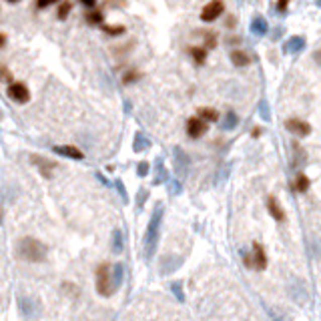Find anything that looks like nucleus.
<instances>
[{"mask_svg":"<svg viewBox=\"0 0 321 321\" xmlns=\"http://www.w3.org/2000/svg\"><path fill=\"white\" fill-rule=\"evenodd\" d=\"M70 2H64V4H60V8H58V18L60 20H64L66 16H68V12H70Z\"/></svg>","mask_w":321,"mask_h":321,"instance_id":"35","label":"nucleus"},{"mask_svg":"<svg viewBox=\"0 0 321 321\" xmlns=\"http://www.w3.org/2000/svg\"><path fill=\"white\" fill-rule=\"evenodd\" d=\"M8 97H10L14 103L24 105V103L30 101V91H28V87L22 85V83H10V87H8Z\"/></svg>","mask_w":321,"mask_h":321,"instance_id":"7","label":"nucleus"},{"mask_svg":"<svg viewBox=\"0 0 321 321\" xmlns=\"http://www.w3.org/2000/svg\"><path fill=\"white\" fill-rule=\"evenodd\" d=\"M8 2H18V0H8Z\"/></svg>","mask_w":321,"mask_h":321,"instance_id":"47","label":"nucleus"},{"mask_svg":"<svg viewBox=\"0 0 321 321\" xmlns=\"http://www.w3.org/2000/svg\"><path fill=\"white\" fill-rule=\"evenodd\" d=\"M223 10H225V6H223L221 0H211V2L201 10V20H203V22H213L215 18H219V16L223 14Z\"/></svg>","mask_w":321,"mask_h":321,"instance_id":"9","label":"nucleus"},{"mask_svg":"<svg viewBox=\"0 0 321 321\" xmlns=\"http://www.w3.org/2000/svg\"><path fill=\"white\" fill-rule=\"evenodd\" d=\"M111 249H113V253H115V255L123 253V249H125V237H123V231H121V229H115V231H113Z\"/></svg>","mask_w":321,"mask_h":321,"instance_id":"20","label":"nucleus"},{"mask_svg":"<svg viewBox=\"0 0 321 321\" xmlns=\"http://www.w3.org/2000/svg\"><path fill=\"white\" fill-rule=\"evenodd\" d=\"M123 279H125V265L123 263H115L113 265V287H115V291L123 285Z\"/></svg>","mask_w":321,"mask_h":321,"instance_id":"21","label":"nucleus"},{"mask_svg":"<svg viewBox=\"0 0 321 321\" xmlns=\"http://www.w3.org/2000/svg\"><path fill=\"white\" fill-rule=\"evenodd\" d=\"M0 46H6V34L2 32V36H0Z\"/></svg>","mask_w":321,"mask_h":321,"instance_id":"44","label":"nucleus"},{"mask_svg":"<svg viewBox=\"0 0 321 321\" xmlns=\"http://www.w3.org/2000/svg\"><path fill=\"white\" fill-rule=\"evenodd\" d=\"M95 289L101 297H111L115 293V287H113V267L109 261H103L97 265L95 269Z\"/></svg>","mask_w":321,"mask_h":321,"instance_id":"3","label":"nucleus"},{"mask_svg":"<svg viewBox=\"0 0 321 321\" xmlns=\"http://www.w3.org/2000/svg\"><path fill=\"white\" fill-rule=\"evenodd\" d=\"M309 185H311V181H309V177H307L305 173H299V175L295 177V183H293V189H295L297 193H305V191L309 189Z\"/></svg>","mask_w":321,"mask_h":321,"instance_id":"22","label":"nucleus"},{"mask_svg":"<svg viewBox=\"0 0 321 321\" xmlns=\"http://www.w3.org/2000/svg\"><path fill=\"white\" fill-rule=\"evenodd\" d=\"M241 257H243V263H245V267H247V269H255V261H253V251H251V253L243 251V253H241Z\"/></svg>","mask_w":321,"mask_h":321,"instance_id":"34","label":"nucleus"},{"mask_svg":"<svg viewBox=\"0 0 321 321\" xmlns=\"http://www.w3.org/2000/svg\"><path fill=\"white\" fill-rule=\"evenodd\" d=\"M163 213H165L163 203H157L155 209H153V215H151V219H149V225H147V231H145V239H143V253H145V259H147V261H151V259L155 257V253H157Z\"/></svg>","mask_w":321,"mask_h":321,"instance_id":"1","label":"nucleus"},{"mask_svg":"<svg viewBox=\"0 0 321 321\" xmlns=\"http://www.w3.org/2000/svg\"><path fill=\"white\" fill-rule=\"evenodd\" d=\"M30 163L38 169V173L44 177V179H50L52 177V171L56 169V163L50 159H46V157H42V155H32L30 157Z\"/></svg>","mask_w":321,"mask_h":321,"instance_id":"8","label":"nucleus"},{"mask_svg":"<svg viewBox=\"0 0 321 321\" xmlns=\"http://www.w3.org/2000/svg\"><path fill=\"white\" fill-rule=\"evenodd\" d=\"M231 62H233L235 66H247V64L251 62V58H249L245 52H241V50H233V52H231Z\"/></svg>","mask_w":321,"mask_h":321,"instance_id":"23","label":"nucleus"},{"mask_svg":"<svg viewBox=\"0 0 321 321\" xmlns=\"http://www.w3.org/2000/svg\"><path fill=\"white\" fill-rule=\"evenodd\" d=\"M189 52L193 54V58L199 62V64H203L205 62V58H207V50L205 48H199V46H191L189 48Z\"/></svg>","mask_w":321,"mask_h":321,"instance_id":"26","label":"nucleus"},{"mask_svg":"<svg viewBox=\"0 0 321 321\" xmlns=\"http://www.w3.org/2000/svg\"><path fill=\"white\" fill-rule=\"evenodd\" d=\"M181 265H183V257L181 255H165V257H160L159 261V273L160 275H171Z\"/></svg>","mask_w":321,"mask_h":321,"instance_id":"6","label":"nucleus"},{"mask_svg":"<svg viewBox=\"0 0 321 321\" xmlns=\"http://www.w3.org/2000/svg\"><path fill=\"white\" fill-rule=\"evenodd\" d=\"M103 30L109 32V34H123V32H125L123 26H117V28H113V26H103Z\"/></svg>","mask_w":321,"mask_h":321,"instance_id":"36","label":"nucleus"},{"mask_svg":"<svg viewBox=\"0 0 321 321\" xmlns=\"http://www.w3.org/2000/svg\"><path fill=\"white\" fill-rule=\"evenodd\" d=\"M16 255L28 263H42L48 255V247L36 237H22L16 241Z\"/></svg>","mask_w":321,"mask_h":321,"instance_id":"2","label":"nucleus"},{"mask_svg":"<svg viewBox=\"0 0 321 321\" xmlns=\"http://www.w3.org/2000/svg\"><path fill=\"white\" fill-rule=\"evenodd\" d=\"M169 171L165 169V163L163 159H157V165H155V179H153V185H163V183H169Z\"/></svg>","mask_w":321,"mask_h":321,"instance_id":"19","label":"nucleus"},{"mask_svg":"<svg viewBox=\"0 0 321 321\" xmlns=\"http://www.w3.org/2000/svg\"><path fill=\"white\" fill-rule=\"evenodd\" d=\"M87 20H89L91 24H101V22H103V14H101L99 10H91V12L87 14Z\"/></svg>","mask_w":321,"mask_h":321,"instance_id":"31","label":"nucleus"},{"mask_svg":"<svg viewBox=\"0 0 321 321\" xmlns=\"http://www.w3.org/2000/svg\"><path fill=\"white\" fill-rule=\"evenodd\" d=\"M305 48V38L303 36H289L283 44V52L285 54H297Z\"/></svg>","mask_w":321,"mask_h":321,"instance_id":"14","label":"nucleus"},{"mask_svg":"<svg viewBox=\"0 0 321 321\" xmlns=\"http://www.w3.org/2000/svg\"><path fill=\"white\" fill-rule=\"evenodd\" d=\"M315 6H321V0H315Z\"/></svg>","mask_w":321,"mask_h":321,"instance_id":"46","label":"nucleus"},{"mask_svg":"<svg viewBox=\"0 0 321 321\" xmlns=\"http://www.w3.org/2000/svg\"><path fill=\"white\" fill-rule=\"evenodd\" d=\"M81 2H83L85 6H89V8H93V6L97 4V0H81Z\"/></svg>","mask_w":321,"mask_h":321,"instance_id":"42","label":"nucleus"},{"mask_svg":"<svg viewBox=\"0 0 321 321\" xmlns=\"http://www.w3.org/2000/svg\"><path fill=\"white\" fill-rule=\"evenodd\" d=\"M2 76H4L6 81H10V72H8V68H6V66H2Z\"/></svg>","mask_w":321,"mask_h":321,"instance_id":"43","label":"nucleus"},{"mask_svg":"<svg viewBox=\"0 0 321 321\" xmlns=\"http://www.w3.org/2000/svg\"><path fill=\"white\" fill-rule=\"evenodd\" d=\"M97 179H99V181H101V183H103L105 187H109V185H111V183H109V181L105 179V175H103V173H97Z\"/></svg>","mask_w":321,"mask_h":321,"instance_id":"41","label":"nucleus"},{"mask_svg":"<svg viewBox=\"0 0 321 321\" xmlns=\"http://www.w3.org/2000/svg\"><path fill=\"white\" fill-rule=\"evenodd\" d=\"M137 78H139V72H127L125 83H133V81H137Z\"/></svg>","mask_w":321,"mask_h":321,"instance_id":"39","label":"nucleus"},{"mask_svg":"<svg viewBox=\"0 0 321 321\" xmlns=\"http://www.w3.org/2000/svg\"><path fill=\"white\" fill-rule=\"evenodd\" d=\"M171 291H173V295L177 297L179 303H185V293H183V283L181 281H173L171 283Z\"/></svg>","mask_w":321,"mask_h":321,"instance_id":"25","label":"nucleus"},{"mask_svg":"<svg viewBox=\"0 0 321 321\" xmlns=\"http://www.w3.org/2000/svg\"><path fill=\"white\" fill-rule=\"evenodd\" d=\"M52 151H54L56 155H62V157H68V159H74V160L85 159L83 151H81V149H76V147H72V145H58V147H54Z\"/></svg>","mask_w":321,"mask_h":321,"instance_id":"16","label":"nucleus"},{"mask_svg":"<svg viewBox=\"0 0 321 321\" xmlns=\"http://www.w3.org/2000/svg\"><path fill=\"white\" fill-rule=\"evenodd\" d=\"M267 313H269V317H271V319H273V321H285V319H283V317H281V315H279V313H275V311H271L269 307H267Z\"/></svg>","mask_w":321,"mask_h":321,"instance_id":"40","label":"nucleus"},{"mask_svg":"<svg viewBox=\"0 0 321 321\" xmlns=\"http://www.w3.org/2000/svg\"><path fill=\"white\" fill-rule=\"evenodd\" d=\"M147 149H151V141H149V137L145 135V133H137L135 135V139H133V151L135 153H145Z\"/></svg>","mask_w":321,"mask_h":321,"instance_id":"18","label":"nucleus"},{"mask_svg":"<svg viewBox=\"0 0 321 321\" xmlns=\"http://www.w3.org/2000/svg\"><path fill=\"white\" fill-rule=\"evenodd\" d=\"M18 311L24 319L34 321L42 315V303L32 295H18Z\"/></svg>","mask_w":321,"mask_h":321,"instance_id":"4","label":"nucleus"},{"mask_svg":"<svg viewBox=\"0 0 321 321\" xmlns=\"http://www.w3.org/2000/svg\"><path fill=\"white\" fill-rule=\"evenodd\" d=\"M237 123H239V117H237L233 111H229V113L225 115V121L221 123V129H225V131H233V129L237 127Z\"/></svg>","mask_w":321,"mask_h":321,"instance_id":"24","label":"nucleus"},{"mask_svg":"<svg viewBox=\"0 0 321 321\" xmlns=\"http://www.w3.org/2000/svg\"><path fill=\"white\" fill-rule=\"evenodd\" d=\"M287 293H289V297H291L297 305H305V303L309 301V289H307V283L301 281V279H295L293 283H289Z\"/></svg>","mask_w":321,"mask_h":321,"instance_id":"5","label":"nucleus"},{"mask_svg":"<svg viewBox=\"0 0 321 321\" xmlns=\"http://www.w3.org/2000/svg\"><path fill=\"white\" fill-rule=\"evenodd\" d=\"M147 199H149V191L147 189H139V193H137V211L143 209V205H145Z\"/></svg>","mask_w":321,"mask_h":321,"instance_id":"30","label":"nucleus"},{"mask_svg":"<svg viewBox=\"0 0 321 321\" xmlns=\"http://www.w3.org/2000/svg\"><path fill=\"white\" fill-rule=\"evenodd\" d=\"M199 117H201V119H205L207 123H209V121H211V123H215V121L219 119V113H217L215 109H201V111H199Z\"/></svg>","mask_w":321,"mask_h":321,"instance_id":"27","label":"nucleus"},{"mask_svg":"<svg viewBox=\"0 0 321 321\" xmlns=\"http://www.w3.org/2000/svg\"><path fill=\"white\" fill-rule=\"evenodd\" d=\"M253 261H255V269L257 271H265L267 269V253H265V247L261 243H253Z\"/></svg>","mask_w":321,"mask_h":321,"instance_id":"13","label":"nucleus"},{"mask_svg":"<svg viewBox=\"0 0 321 321\" xmlns=\"http://www.w3.org/2000/svg\"><path fill=\"white\" fill-rule=\"evenodd\" d=\"M251 32L255 36H265L269 32V24H267L265 16H261V14L253 16V20H251Z\"/></svg>","mask_w":321,"mask_h":321,"instance_id":"17","label":"nucleus"},{"mask_svg":"<svg viewBox=\"0 0 321 321\" xmlns=\"http://www.w3.org/2000/svg\"><path fill=\"white\" fill-rule=\"evenodd\" d=\"M173 157H175V171H177V175L179 177H185L187 175V171H189V155L181 149V147H175L173 149Z\"/></svg>","mask_w":321,"mask_h":321,"instance_id":"11","label":"nucleus"},{"mask_svg":"<svg viewBox=\"0 0 321 321\" xmlns=\"http://www.w3.org/2000/svg\"><path fill=\"white\" fill-rule=\"evenodd\" d=\"M289 2H291V0H277V10L285 12V10H287V6H289Z\"/></svg>","mask_w":321,"mask_h":321,"instance_id":"37","label":"nucleus"},{"mask_svg":"<svg viewBox=\"0 0 321 321\" xmlns=\"http://www.w3.org/2000/svg\"><path fill=\"white\" fill-rule=\"evenodd\" d=\"M285 129L291 131V133L297 135V137H307V135L311 133L309 123H305V121H301V119H289V121L285 123Z\"/></svg>","mask_w":321,"mask_h":321,"instance_id":"12","label":"nucleus"},{"mask_svg":"<svg viewBox=\"0 0 321 321\" xmlns=\"http://www.w3.org/2000/svg\"><path fill=\"white\" fill-rule=\"evenodd\" d=\"M267 211H269V215H271L277 223H283V221L287 219V215H285L283 207L279 205V201H277L275 197H269V199H267Z\"/></svg>","mask_w":321,"mask_h":321,"instance_id":"15","label":"nucleus"},{"mask_svg":"<svg viewBox=\"0 0 321 321\" xmlns=\"http://www.w3.org/2000/svg\"><path fill=\"white\" fill-rule=\"evenodd\" d=\"M257 109H259V115H261L263 121H271V113H269V103H267V99H261Z\"/></svg>","mask_w":321,"mask_h":321,"instance_id":"28","label":"nucleus"},{"mask_svg":"<svg viewBox=\"0 0 321 321\" xmlns=\"http://www.w3.org/2000/svg\"><path fill=\"white\" fill-rule=\"evenodd\" d=\"M151 173V165L147 163V160H141L139 165H137V175L139 177H147Z\"/></svg>","mask_w":321,"mask_h":321,"instance_id":"32","label":"nucleus"},{"mask_svg":"<svg viewBox=\"0 0 321 321\" xmlns=\"http://www.w3.org/2000/svg\"><path fill=\"white\" fill-rule=\"evenodd\" d=\"M251 135H253V137H259V135H261V129H259V127H257V129H253V131H251Z\"/></svg>","mask_w":321,"mask_h":321,"instance_id":"45","label":"nucleus"},{"mask_svg":"<svg viewBox=\"0 0 321 321\" xmlns=\"http://www.w3.org/2000/svg\"><path fill=\"white\" fill-rule=\"evenodd\" d=\"M181 191H183L181 181L171 179V181H169V195H171V197H175V195H181Z\"/></svg>","mask_w":321,"mask_h":321,"instance_id":"29","label":"nucleus"},{"mask_svg":"<svg viewBox=\"0 0 321 321\" xmlns=\"http://www.w3.org/2000/svg\"><path fill=\"white\" fill-rule=\"evenodd\" d=\"M115 189L119 191L121 199H123L125 203H129V195H127V189H125V185H123V181H121V179H117V181H115Z\"/></svg>","mask_w":321,"mask_h":321,"instance_id":"33","label":"nucleus"},{"mask_svg":"<svg viewBox=\"0 0 321 321\" xmlns=\"http://www.w3.org/2000/svg\"><path fill=\"white\" fill-rule=\"evenodd\" d=\"M56 0H36V6L38 8H46V6H50V4H54Z\"/></svg>","mask_w":321,"mask_h":321,"instance_id":"38","label":"nucleus"},{"mask_svg":"<svg viewBox=\"0 0 321 321\" xmlns=\"http://www.w3.org/2000/svg\"><path fill=\"white\" fill-rule=\"evenodd\" d=\"M207 129H209V125H207V121L201 119V117H193V119H189V123H187V135H189L191 139L203 137V135L207 133Z\"/></svg>","mask_w":321,"mask_h":321,"instance_id":"10","label":"nucleus"}]
</instances>
